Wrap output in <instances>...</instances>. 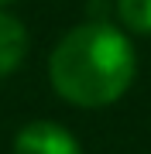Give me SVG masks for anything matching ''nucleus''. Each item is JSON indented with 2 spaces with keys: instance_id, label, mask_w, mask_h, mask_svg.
Returning a JSON list of instances; mask_svg holds the SVG:
<instances>
[{
  "instance_id": "nucleus-1",
  "label": "nucleus",
  "mask_w": 151,
  "mask_h": 154,
  "mask_svg": "<svg viewBox=\"0 0 151 154\" xmlns=\"http://www.w3.org/2000/svg\"><path fill=\"white\" fill-rule=\"evenodd\" d=\"M137 75L134 45L106 21H86L69 28L48 55L52 89L72 106L100 110L131 89Z\"/></svg>"
},
{
  "instance_id": "nucleus-2",
  "label": "nucleus",
  "mask_w": 151,
  "mask_h": 154,
  "mask_svg": "<svg viewBox=\"0 0 151 154\" xmlns=\"http://www.w3.org/2000/svg\"><path fill=\"white\" fill-rule=\"evenodd\" d=\"M14 154H83V144L62 123L31 120L14 134Z\"/></svg>"
},
{
  "instance_id": "nucleus-3",
  "label": "nucleus",
  "mask_w": 151,
  "mask_h": 154,
  "mask_svg": "<svg viewBox=\"0 0 151 154\" xmlns=\"http://www.w3.org/2000/svg\"><path fill=\"white\" fill-rule=\"evenodd\" d=\"M24 55H28V28L14 14L0 11V79L17 72Z\"/></svg>"
},
{
  "instance_id": "nucleus-4",
  "label": "nucleus",
  "mask_w": 151,
  "mask_h": 154,
  "mask_svg": "<svg viewBox=\"0 0 151 154\" xmlns=\"http://www.w3.org/2000/svg\"><path fill=\"white\" fill-rule=\"evenodd\" d=\"M117 17L127 31L151 34V0H117Z\"/></svg>"
},
{
  "instance_id": "nucleus-5",
  "label": "nucleus",
  "mask_w": 151,
  "mask_h": 154,
  "mask_svg": "<svg viewBox=\"0 0 151 154\" xmlns=\"http://www.w3.org/2000/svg\"><path fill=\"white\" fill-rule=\"evenodd\" d=\"M7 4H17V0H0V7H7Z\"/></svg>"
}]
</instances>
